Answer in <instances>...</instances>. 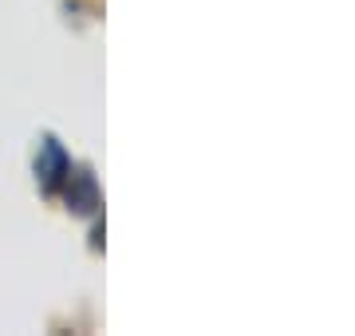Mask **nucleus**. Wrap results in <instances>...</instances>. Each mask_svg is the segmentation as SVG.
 <instances>
[{
	"label": "nucleus",
	"instance_id": "obj_1",
	"mask_svg": "<svg viewBox=\"0 0 355 336\" xmlns=\"http://www.w3.org/2000/svg\"><path fill=\"white\" fill-rule=\"evenodd\" d=\"M71 174V158L64 155V146L55 139H44L40 142V155H36V178L44 190H55L60 182H67Z\"/></svg>",
	"mask_w": 355,
	"mask_h": 336
},
{
	"label": "nucleus",
	"instance_id": "obj_2",
	"mask_svg": "<svg viewBox=\"0 0 355 336\" xmlns=\"http://www.w3.org/2000/svg\"><path fill=\"white\" fill-rule=\"evenodd\" d=\"M67 202H71L76 214H91V210L99 206V190H95V178H91L87 170L67 174Z\"/></svg>",
	"mask_w": 355,
	"mask_h": 336
}]
</instances>
